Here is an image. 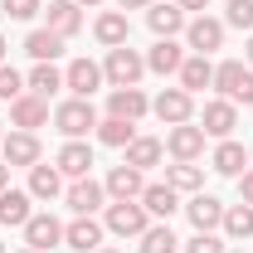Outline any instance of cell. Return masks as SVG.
I'll list each match as a JSON object with an SVG mask.
<instances>
[{
  "instance_id": "e575fe53",
  "label": "cell",
  "mask_w": 253,
  "mask_h": 253,
  "mask_svg": "<svg viewBox=\"0 0 253 253\" xmlns=\"http://www.w3.org/2000/svg\"><path fill=\"white\" fill-rule=\"evenodd\" d=\"M224 25L253 34V0H229V5H224Z\"/></svg>"
},
{
  "instance_id": "9a60e30c",
  "label": "cell",
  "mask_w": 253,
  "mask_h": 253,
  "mask_svg": "<svg viewBox=\"0 0 253 253\" xmlns=\"http://www.w3.org/2000/svg\"><path fill=\"white\" fill-rule=\"evenodd\" d=\"M44 20H49L44 30H54L59 39H73V34L83 30V10H78L73 0H49V5H44Z\"/></svg>"
},
{
  "instance_id": "d590c367",
  "label": "cell",
  "mask_w": 253,
  "mask_h": 253,
  "mask_svg": "<svg viewBox=\"0 0 253 253\" xmlns=\"http://www.w3.org/2000/svg\"><path fill=\"white\" fill-rule=\"evenodd\" d=\"M20 93H25V78H20L10 63H0V97H5V102H15Z\"/></svg>"
},
{
  "instance_id": "8992f818",
  "label": "cell",
  "mask_w": 253,
  "mask_h": 253,
  "mask_svg": "<svg viewBox=\"0 0 253 253\" xmlns=\"http://www.w3.org/2000/svg\"><path fill=\"white\" fill-rule=\"evenodd\" d=\"M10 122L20 126V131H39V126H49V97L20 93L15 102H10Z\"/></svg>"
},
{
  "instance_id": "30bf717a",
  "label": "cell",
  "mask_w": 253,
  "mask_h": 253,
  "mask_svg": "<svg viewBox=\"0 0 253 253\" xmlns=\"http://www.w3.org/2000/svg\"><path fill=\"white\" fill-rule=\"evenodd\" d=\"M200 126H205V136H234V126H239V102H229V97H214V102H205V117H200Z\"/></svg>"
},
{
  "instance_id": "9c48e42d",
  "label": "cell",
  "mask_w": 253,
  "mask_h": 253,
  "mask_svg": "<svg viewBox=\"0 0 253 253\" xmlns=\"http://www.w3.org/2000/svg\"><path fill=\"white\" fill-rule=\"evenodd\" d=\"M102 234H107V229H102L93 214H78L73 224H63V244L73 253H97L102 249Z\"/></svg>"
},
{
  "instance_id": "44dd1931",
  "label": "cell",
  "mask_w": 253,
  "mask_h": 253,
  "mask_svg": "<svg viewBox=\"0 0 253 253\" xmlns=\"http://www.w3.org/2000/svg\"><path fill=\"white\" fill-rule=\"evenodd\" d=\"M0 146H5V166H39V136L34 131H10Z\"/></svg>"
},
{
  "instance_id": "7a4b0ae2",
  "label": "cell",
  "mask_w": 253,
  "mask_h": 253,
  "mask_svg": "<svg viewBox=\"0 0 253 253\" xmlns=\"http://www.w3.org/2000/svg\"><path fill=\"white\" fill-rule=\"evenodd\" d=\"M54 126H59L68 141H83L88 131H97V112H93V97H68L54 107Z\"/></svg>"
},
{
  "instance_id": "484cf974",
  "label": "cell",
  "mask_w": 253,
  "mask_h": 253,
  "mask_svg": "<svg viewBox=\"0 0 253 253\" xmlns=\"http://www.w3.org/2000/svg\"><path fill=\"white\" fill-rule=\"evenodd\" d=\"M161 156H166V141L161 136H131V146H126V166H136V170L161 166Z\"/></svg>"
},
{
  "instance_id": "ab89813d",
  "label": "cell",
  "mask_w": 253,
  "mask_h": 253,
  "mask_svg": "<svg viewBox=\"0 0 253 253\" xmlns=\"http://www.w3.org/2000/svg\"><path fill=\"white\" fill-rule=\"evenodd\" d=\"M239 200H244V205H253V170H244V175H239Z\"/></svg>"
},
{
  "instance_id": "d4e9b609",
  "label": "cell",
  "mask_w": 253,
  "mask_h": 253,
  "mask_svg": "<svg viewBox=\"0 0 253 253\" xmlns=\"http://www.w3.org/2000/svg\"><path fill=\"white\" fill-rule=\"evenodd\" d=\"M210 166H214L219 175H234V180H239V175H244V166H249V151H244L234 136H224L219 146H214V156H210Z\"/></svg>"
},
{
  "instance_id": "c3c4849f",
  "label": "cell",
  "mask_w": 253,
  "mask_h": 253,
  "mask_svg": "<svg viewBox=\"0 0 253 253\" xmlns=\"http://www.w3.org/2000/svg\"><path fill=\"white\" fill-rule=\"evenodd\" d=\"M229 253H244V249H229Z\"/></svg>"
},
{
  "instance_id": "5b68a950",
  "label": "cell",
  "mask_w": 253,
  "mask_h": 253,
  "mask_svg": "<svg viewBox=\"0 0 253 253\" xmlns=\"http://www.w3.org/2000/svg\"><path fill=\"white\" fill-rule=\"evenodd\" d=\"M185 44L195 49V54H214V49H224V20H210V15H195L185 25Z\"/></svg>"
},
{
  "instance_id": "d6986e66",
  "label": "cell",
  "mask_w": 253,
  "mask_h": 253,
  "mask_svg": "<svg viewBox=\"0 0 253 253\" xmlns=\"http://www.w3.org/2000/svg\"><path fill=\"white\" fill-rule=\"evenodd\" d=\"M141 210H146L151 219L170 224V214L180 210V195H175V190L166 185V180H161V185H146V190H141Z\"/></svg>"
},
{
  "instance_id": "4fadbf2b",
  "label": "cell",
  "mask_w": 253,
  "mask_h": 253,
  "mask_svg": "<svg viewBox=\"0 0 253 253\" xmlns=\"http://www.w3.org/2000/svg\"><path fill=\"white\" fill-rule=\"evenodd\" d=\"M151 112V102L141 88H112L107 93V117H122V122H141Z\"/></svg>"
},
{
  "instance_id": "2e32d148",
  "label": "cell",
  "mask_w": 253,
  "mask_h": 253,
  "mask_svg": "<svg viewBox=\"0 0 253 253\" xmlns=\"http://www.w3.org/2000/svg\"><path fill=\"white\" fill-rule=\"evenodd\" d=\"M185 214H190V224H195V234H214L224 224V205L214 200V195H190V205H185Z\"/></svg>"
},
{
  "instance_id": "f907efd6",
  "label": "cell",
  "mask_w": 253,
  "mask_h": 253,
  "mask_svg": "<svg viewBox=\"0 0 253 253\" xmlns=\"http://www.w3.org/2000/svg\"><path fill=\"white\" fill-rule=\"evenodd\" d=\"M0 141H5V131H0Z\"/></svg>"
},
{
  "instance_id": "f35d334b",
  "label": "cell",
  "mask_w": 253,
  "mask_h": 253,
  "mask_svg": "<svg viewBox=\"0 0 253 253\" xmlns=\"http://www.w3.org/2000/svg\"><path fill=\"white\" fill-rule=\"evenodd\" d=\"M229 102H244V107H253V68L244 73V83H239V93L229 97Z\"/></svg>"
},
{
  "instance_id": "816d5d0a",
  "label": "cell",
  "mask_w": 253,
  "mask_h": 253,
  "mask_svg": "<svg viewBox=\"0 0 253 253\" xmlns=\"http://www.w3.org/2000/svg\"><path fill=\"white\" fill-rule=\"evenodd\" d=\"M0 253H5V244H0Z\"/></svg>"
},
{
  "instance_id": "ffe728a7",
  "label": "cell",
  "mask_w": 253,
  "mask_h": 253,
  "mask_svg": "<svg viewBox=\"0 0 253 253\" xmlns=\"http://www.w3.org/2000/svg\"><path fill=\"white\" fill-rule=\"evenodd\" d=\"M30 200H34L30 190H10V185H5V190H0V224H10V229H25V224H30V214H34Z\"/></svg>"
},
{
  "instance_id": "cb8c5ba5",
  "label": "cell",
  "mask_w": 253,
  "mask_h": 253,
  "mask_svg": "<svg viewBox=\"0 0 253 253\" xmlns=\"http://www.w3.org/2000/svg\"><path fill=\"white\" fill-rule=\"evenodd\" d=\"M180 63H185V49H180L175 39H156L151 54H146V68L161 73V78H166V73H180Z\"/></svg>"
},
{
  "instance_id": "836d02e7",
  "label": "cell",
  "mask_w": 253,
  "mask_h": 253,
  "mask_svg": "<svg viewBox=\"0 0 253 253\" xmlns=\"http://www.w3.org/2000/svg\"><path fill=\"white\" fill-rule=\"evenodd\" d=\"M175 249H180V239L170 234V224H151L141 234V253H175Z\"/></svg>"
},
{
  "instance_id": "83f0119b",
  "label": "cell",
  "mask_w": 253,
  "mask_h": 253,
  "mask_svg": "<svg viewBox=\"0 0 253 253\" xmlns=\"http://www.w3.org/2000/svg\"><path fill=\"white\" fill-rule=\"evenodd\" d=\"M214 83V63L205 59V54H190L185 63H180V88L185 93H200V88H210Z\"/></svg>"
},
{
  "instance_id": "f1b7e54d",
  "label": "cell",
  "mask_w": 253,
  "mask_h": 253,
  "mask_svg": "<svg viewBox=\"0 0 253 253\" xmlns=\"http://www.w3.org/2000/svg\"><path fill=\"white\" fill-rule=\"evenodd\" d=\"M63 190V170L59 166H30V195L34 200H54Z\"/></svg>"
},
{
  "instance_id": "bcb514c9",
  "label": "cell",
  "mask_w": 253,
  "mask_h": 253,
  "mask_svg": "<svg viewBox=\"0 0 253 253\" xmlns=\"http://www.w3.org/2000/svg\"><path fill=\"white\" fill-rule=\"evenodd\" d=\"M0 63H5V34H0Z\"/></svg>"
},
{
  "instance_id": "52a82bcc",
  "label": "cell",
  "mask_w": 253,
  "mask_h": 253,
  "mask_svg": "<svg viewBox=\"0 0 253 253\" xmlns=\"http://www.w3.org/2000/svg\"><path fill=\"white\" fill-rule=\"evenodd\" d=\"M63 244V224L44 210V214H30V224H25V249L34 253H49V249H59Z\"/></svg>"
},
{
  "instance_id": "7c38bea8",
  "label": "cell",
  "mask_w": 253,
  "mask_h": 253,
  "mask_svg": "<svg viewBox=\"0 0 253 253\" xmlns=\"http://www.w3.org/2000/svg\"><path fill=\"white\" fill-rule=\"evenodd\" d=\"M63 200H68V210H73V214H97V210H102V200H107V190H102V180L83 175V180H73V185L63 190Z\"/></svg>"
},
{
  "instance_id": "1f68e13d",
  "label": "cell",
  "mask_w": 253,
  "mask_h": 253,
  "mask_svg": "<svg viewBox=\"0 0 253 253\" xmlns=\"http://www.w3.org/2000/svg\"><path fill=\"white\" fill-rule=\"evenodd\" d=\"M229 239H253V205H224V224H219Z\"/></svg>"
},
{
  "instance_id": "ba28073f",
  "label": "cell",
  "mask_w": 253,
  "mask_h": 253,
  "mask_svg": "<svg viewBox=\"0 0 253 253\" xmlns=\"http://www.w3.org/2000/svg\"><path fill=\"white\" fill-rule=\"evenodd\" d=\"M102 83H107L102 78V63H93V59H73L63 68V88H73V97H93Z\"/></svg>"
},
{
  "instance_id": "8d00e7d4",
  "label": "cell",
  "mask_w": 253,
  "mask_h": 253,
  "mask_svg": "<svg viewBox=\"0 0 253 253\" xmlns=\"http://www.w3.org/2000/svg\"><path fill=\"white\" fill-rule=\"evenodd\" d=\"M0 10H5L10 20H34V15L44 10V0H0Z\"/></svg>"
},
{
  "instance_id": "7402d4cb",
  "label": "cell",
  "mask_w": 253,
  "mask_h": 253,
  "mask_svg": "<svg viewBox=\"0 0 253 253\" xmlns=\"http://www.w3.org/2000/svg\"><path fill=\"white\" fill-rule=\"evenodd\" d=\"M146 25H151L156 39H175V34L185 30V10L180 5H151L146 10Z\"/></svg>"
},
{
  "instance_id": "b9f144b4",
  "label": "cell",
  "mask_w": 253,
  "mask_h": 253,
  "mask_svg": "<svg viewBox=\"0 0 253 253\" xmlns=\"http://www.w3.org/2000/svg\"><path fill=\"white\" fill-rule=\"evenodd\" d=\"M180 10H210V0H175Z\"/></svg>"
},
{
  "instance_id": "f6af8a7d",
  "label": "cell",
  "mask_w": 253,
  "mask_h": 253,
  "mask_svg": "<svg viewBox=\"0 0 253 253\" xmlns=\"http://www.w3.org/2000/svg\"><path fill=\"white\" fill-rule=\"evenodd\" d=\"M244 54H249V68H253V34H249V49H244Z\"/></svg>"
},
{
  "instance_id": "7dc6e473",
  "label": "cell",
  "mask_w": 253,
  "mask_h": 253,
  "mask_svg": "<svg viewBox=\"0 0 253 253\" xmlns=\"http://www.w3.org/2000/svg\"><path fill=\"white\" fill-rule=\"evenodd\" d=\"M97 253H117V249H97Z\"/></svg>"
},
{
  "instance_id": "f546056e",
  "label": "cell",
  "mask_w": 253,
  "mask_h": 253,
  "mask_svg": "<svg viewBox=\"0 0 253 253\" xmlns=\"http://www.w3.org/2000/svg\"><path fill=\"white\" fill-rule=\"evenodd\" d=\"M59 88H63V73L54 63H34L30 78H25V93H39V97H54Z\"/></svg>"
},
{
  "instance_id": "7bdbcfd3",
  "label": "cell",
  "mask_w": 253,
  "mask_h": 253,
  "mask_svg": "<svg viewBox=\"0 0 253 253\" xmlns=\"http://www.w3.org/2000/svg\"><path fill=\"white\" fill-rule=\"evenodd\" d=\"M10 185V166H5V161H0V190Z\"/></svg>"
},
{
  "instance_id": "681fc988",
  "label": "cell",
  "mask_w": 253,
  "mask_h": 253,
  "mask_svg": "<svg viewBox=\"0 0 253 253\" xmlns=\"http://www.w3.org/2000/svg\"><path fill=\"white\" fill-rule=\"evenodd\" d=\"M20 253H34V249H20Z\"/></svg>"
},
{
  "instance_id": "4dcf8cb0",
  "label": "cell",
  "mask_w": 253,
  "mask_h": 253,
  "mask_svg": "<svg viewBox=\"0 0 253 253\" xmlns=\"http://www.w3.org/2000/svg\"><path fill=\"white\" fill-rule=\"evenodd\" d=\"M131 136H136V122H122V117H102V122H97V141H102V146L126 151V146H131Z\"/></svg>"
},
{
  "instance_id": "603a6c76",
  "label": "cell",
  "mask_w": 253,
  "mask_h": 253,
  "mask_svg": "<svg viewBox=\"0 0 253 253\" xmlns=\"http://www.w3.org/2000/svg\"><path fill=\"white\" fill-rule=\"evenodd\" d=\"M166 185L175 195H200L205 190V170L195 161H175V166H166Z\"/></svg>"
},
{
  "instance_id": "e0dca14e",
  "label": "cell",
  "mask_w": 253,
  "mask_h": 253,
  "mask_svg": "<svg viewBox=\"0 0 253 253\" xmlns=\"http://www.w3.org/2000/svg\"><path fill=\"white\" fill-rule=\"evenodd\" d=\"M93 34L102 49H117V44H126L131 39V20H126V10H102L93 20Z\"/></svg>"
},
{
  "instance_id": "3957f363",
  "label": "cell",
  "mask_w": 253,
  "mask_h": 253,
  "mask_svg": "<svg viewBox=\"0 0 253 253\" xmlns=\"http://www.w3.org/2000/svg\"><path fill=\"white\" fill-rule=\"evenodd\" d=\"M141 73H146V59H141L131 44H117V49H107L102 78H107L112 88H136V83H141Z\"/></svg>"
},
{
  "instance_id": "6da1fadb",
  "label": "cell",
  "mask_w": 253,
  "mask_h": 253,
  "mask_svg": "<svg viewBox=\"0 0 253 253\" xmlns=\"http://www.w3.org/2000/svg\"><path fill=\"white\" fill-rule=\"evenodd\" d=\"M102 229L117 234V239H141L151 229V214L141 210V200H112L107 214H102Z\"/></svg>"
},
{
  "instance_id": "ee69618b",
  "label": "cell",
  "mask_w": 253,
  "mask_h": 253,
  "mask_svg": "<svg viewBox=\"0 0 253 253\" xmlns=\"http://www.w3.org/2000/svg\"><path fill=\"white\" fill-rule=\"evenodd\" d=\"M73 5H78V10H93V5H102V0H73Z\"/></svg>"
},
{
  "instance_id": "60d3db41",
  "label": "cell",
  "mask_w": 253,
  "mask_h": 253,
  "mask_svg": "<svg viewBox=\"0 0 253 253\" xmlns=\"http://www.w3.org/2000/svg\"><path fill=\"white\" fill-rule=\"evenodd\" d=\"M117 5H122V10H151L156 0H117Z\"/></svg>"
},
{
  "instance_id": "8fae6325",
  "label": "cell",
  "mask_w": 253,
  "mask_h": 253,
  "mask_svg": "<svg viewBox=\"0 0 253 253\" xmlns=\"http://www.w3.org/2000/svg\"><path fill=\"white\" fill-rule=\"evenodd\" d=\"M151 112H156L166 126H180V122H190V112H195V93H185V88H166V93L151 102Z\"/></svg>"
},
{
  "instance_id": "d6a6232c",
  "label": "cell",
  "mask_w": 253,
  "mask_h": 253,
  "mask_svg": "<svg viewBox=\"0 0 253 253\" xmlns=\"http://www.w3.org/2000/svg\"><path fill=\"white\" fill-rule=\"evenodd\" d=\"M244 73H249L244 59H224L219 68H214V88H219L224 97H234V93H239V83H244Z\"/></svg>"
},
{
  "instance_id": "ac0fdd59",
  "label": "cell",
  "mask_w": 253,
  "mask_h": 253,
  "mask_svg": "<svg viewBox=\"0 0 253 253\" xmlns=\"http://www.w3.org/2000/svg\"><path fill=\"white\" fill-rule=\"evenodd\" d=\"M54 166H59L68 180H83V175L93 170V146H88V141H63L59 156H54Z\"/></svg>"
},
{
  "instance_id": "277c9868",
  "label": "cell",
  "mask_w": 253,
  "mask_h": 253,
  "mask_svg": "<svg viewBox=\"0 0 253 253\" xmlns=\"http://www.w3.org/2000/svg\"><path fill=\"white\" fill-rule=\"evenodd\" d=\"M166 151L175 161H200L205 156V126H195V122L170 126V131H166Z\"/></svg>"
},
{
  "instance_id": "4316f807",
  "label": "cell",
  "mask_w": 253,
  "mask_h": 253,
  "mask_svg": "<svg viewBox=\"0 0 253 253\" xmlns=\"http://www.w3.org/2000/svg\"><path fill=\"white\" fill-rule=\"evenodd\" d=\"M63 44L68 39H59L54 30H30V39H25V54H30L34 63H54L63 54Z\"/></svg>"
},
{
  "instance_id": "5bb4252c",
  "label": "cell",
  "mask_w": 253,
  "mask_h": 253,
  "mask_svg": "<svg viewBox=\"0 0 253 253\" xmlns=\"http://www.w3.org/2000/svg\"><path fill=\"white\" fill-rule=\"evenodd\" d=\"M102 190H107V200H141V190H146V180H141V170L136 166H112L107 170V180H102Z\"/></svg>"
},
{
  "instance_id": "74e56055",
  "label": "cell",
  "mask_w": 253,
  "mask_h": 253,
  "mask_svg": "<svg viewBox=\"0 0 253 253\" xmlns=\"http://www.w3.org/2000/svg\"><path fill=\"white\" fill-rule=\"evenodd\" d=\"M185 253H229V249L219 234H195V239H185Z\"/></svg>"
}]
</instances>
